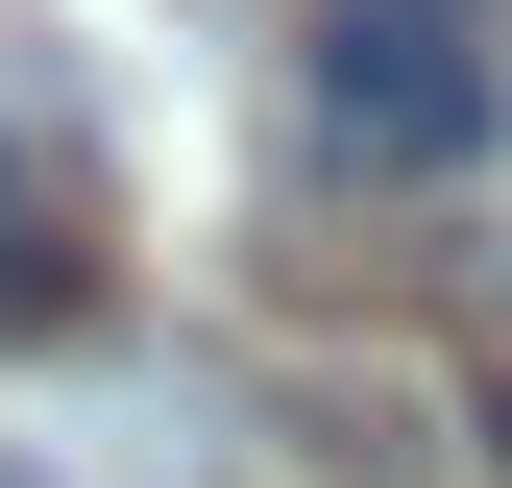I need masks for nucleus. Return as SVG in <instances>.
Returning a JSON list of instances; mask_svg holds the SVG:
<instances>
[{
    "mask_svg": "<svg viewBox=\"0 0 512 488\" xmlns=\"http://www.w3.org/2000/svg\"><path fill=\"white\" fill-rule=\"evenodd\" d=\"M488 0H317V171H366V196H439V171L488 147Z\"/></svg>",
    "mask_w": 512,
    "mask_h": 488,
    "instance_id": "nucleus-1",
    "label": "nucleus"
},
{
    "mask_svg": "<svg viewBox=\"0 0 512 488\" xmlns=\"http://www.w3.org/2000/svg\"><path fill=\"white\" fill-rule=\"evenodd\" d=\"M98 318V196L49 147V98H0V342H74Z\"/></svg>",
    "mask_w": 512,
    "mask_h": 488,
    "instance_id": "nucleus-2",
    "label": "nucleus"
},
{
    "mask_svg": "<svg viewBox=\"0 0 512 488\" xmlns=\"http://www.w3.org/2000/svg\"><path fill=\"white\" fill-rule=\"evenodd\" d=\"M488 342H512V269H488Z\"/></svg>",
    "mask_w": 512,
    "mask_h": 488,
    "instance_id": "nucleus-3",
    "label": "nucleus"
}]
</instances>
